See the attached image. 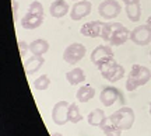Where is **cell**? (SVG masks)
Here are the masks:
<instances>
[{
  "instance_id": "1",
  "label": "cell",
  "mask_w": 151,
  "mask_h": 136,
  "mask_svg": "<svg viewBox=\"0 0 151 136\" xmlns=\"http://www.w3.org/2000/svg\"><path fill=\"white\" fill-rule=\"evenodd\" d=\"M101 38L113 46H119L130 39V31L120 22H105Z\"/></svg>"
},
{
  "instance_id": "2",
  "label": "cell",
  "mask_w": 151,
  "mask_h": 136,
  "mask_svg": "<svg viewBox=\"0 0 151 136\" xmlns=\"http://www.w3.org/2000/svg\"><path fill=\"white\" fill-rule=\"evenodd\" d=\"M151 79V70L146 66L141 65H133L130 69V73L126 80V90L127 91H134L136 88L140 86H144L150 82Z\"/></svg>"
},
{
  "instance_id": "3",
  "label": "cell",
  "mask_w": 151,
  "mask_h": 136,
  "mask_svg": "<svg viewBox=\"0 0 151 136\" xmlns=\"http://www.w3.org/2000/svg\"><path fill=\"white\" fill-rule=\"evenodd\" d=\"M134 111L130 108V107H122V108H119L118 111H115L111 116H109V119L112 124L120 128L122 131H127L130 129L133 124H134Z\"/></svg>"
},
{
  "instance_id": "4",
  "label": "cell",
  "mask_w": 151,
  "mask_h": 136,
  "mask_svg": "<svg viewBox=\"0 0 151 136\" xmlns=\"http://www.w3.org/2000/svg\"><path fill=\"white\" fill-rule=\"evenodd\" d=\"M98 70L101 72V76L108 80L111 83H116L119 82L120 79H123L124 76V67L122 65H119L115 59L106 62L104 66H101Z\"/></svg>"
},
{
  "instance_id": "5",
  "label": "cell",
  "mask_w": 151,
  "mask_h": 136,
  "mask_svg": "<svg viewBox=\"0 0 151 136\" xmlns=\"http://www.w3.org/2000/svg\"><path fill=\"white\" fill-rule=\"evenodd\" d=\"M87 49L86 46L80 42L67 45V48L63 51V60L69 65H77L84 56H86Z\"/></svg>"
},
{
  "instance_id": "6",
  "label": "cell",
  "mask_w": 151,
  "mask_h": 136,
  "mask_svg": "<svg viewBox=\"0 0 151 136\" xmlns=\"http://www.w3.org/2000/svg\"><path fill=\"white\" fill-rule=\"evenodd\" d=\"M130 41L134 45L146 46L151 44V27L148 24L137 25L134 30L130 31Z\"/></svg>"
},
{
  "instance_id": "7",
  "label": "cell",
  "mask_w": 151,
  "mask_h": 136,
  "mask_svg": "<svg viewBox=\"0 0 151 136\" xmlns=\"http://www.w3.org/2000/svg\"><path fill=\"white\" fill-rule=\"evenodd\" d=\"M113 59V51L109 45H98L91 52V62L98 69L104 66L106 62Z\"/></svg>"
},
{
  "instance_id": "8",
  "label": "cell",
  "mask_w": 151,
  "mask_h": 136,
  "mask_svg": "<svg viewBox=\"0 0 151 136\" xmlns=\"http://www.w3.org/2000/svg\"><path fill=\"white\" fill-rule=\"evenodd\" d=\"M122 7L119 4L118 0H104L101 4L98 6V13L99 16L105 20H113L120 14Z\"/></svg>"
},
{
  "instance_id": "9",
  "label": "cell",
  "mask_w": 151,
  "mask_h": 136,
  "mask_svg": "<svg viewBox=\"0 0 151 136\" xmlns=\"http://www.w3.org/2000/svg\"><path fill=\"white\" fill-rule=\"evenodd\" d=\"M69 107L70 104L67 101H58L52 109V121L56 125H65L69 122Z\"/></svg>"
},
{
  "instance_id": "10",
  "label": "cell",
  "mask_w": 151,
  "mask_h": 136,
  "mask_svg": "<svg viewBox=\"0 0 151 136\" xmlns=\"http://www.w3.org/2000/svg\"><path fill=\"white\" fill-rule=\"evenodd\" d=\"M99 101H101L105 107H111V105H113L116 101L124 103L122 93L119 91V88L113 87V86H106V87L102 88V91L99 94Z\"/></svg>"
},
{
  "instance_id": "11",
  "label": "cell",
  "mask_w": 151,
  "mask_h": 136,
  "mask_svg": "<svg viewBox=\"0 0 151 136\" xmlns=\"http://www.w3.org/2000/svg\"><path fill=\"white\" fill-rule=\"evenodd\" d=\"M91 9H92L91 1H88V0H78L71 7L70 18L73 21H80V20H83L84 17H87L91 13Z\"/></svg>"
},
{
  "instance_id": "12",
  "label": "cell",
  "mask_w": 151,
  "mask_h": 136,
  "mask_svg": "<svg viewBox=\"0 0 151 136\" xmlns=\"http://www.w3.org/2000/svg\"><path fill=\"white\" fill-rule=\"evenodd\" d=\"M105 22L102 21H90L83 24L80 28V34L88 38H98L102 34V28Z\"/></svg>"
},
{
  "instance_id": "13",
  "label": "cell",
  "mask_w": 151,
  "mask_h": 136,
  "mask_svg": "<svg viewBox=\"0 0 151 136\" xmlns=\"http://www.w3.org/2000/svg\"><path fill=\"white\" fill-rule=\"evenodd\" d=\"M45 63V59H43V56H38V55H32V56H29L25 62H24V70L27 73L28 76L29 75H34V73H37L42 65Z\"/></svg>"
},
{
  "instance_id": "14",
  "label": "cell",
  "mask_w": 151,
  "mask_h": 136,
  "mask_svg": "<svg viewBox=\"0 0 151 136\" xmlns=\"http://www.w3.org/2000/svg\"><path fill=\"white\" fill-rule=\"evenodd\" d=\"M42 24H43V16L27 13L21 18V27L25 28V30H35V28L41 27Z\"/></svg>"
},
{
  "instance_id": "15",
  "label": "cell",
  "mask_w": 151,
  "mask_h": 136,
  "mask_svg": "<svg viewBox=\"0 0 151 136\" xmlns=\"http://www.w3.org/2000/svg\"><path fill=\"white\" fill-rule=\"evenodd\" d=\"M69 9L70 7H69L66 0H55L53 3L50 4V7H49V13L55 18H62V17H65L69 13Z\"/></svg>"
},
{
  "instance_id": "16",
  "label": "cell",
  "mask_w": 151,
  "mask_h": 136,
  "mask_svg": "<svg viewBox=\"0 0 151 136\" xmlns=\"http://www.w3.org/2000/svg\"><path fill=\"white\" fill-rule=\"evenodd\" d=\"M126 16L132 22H139L141 17L140 0H134L132 3H126Z\"/></svg>"
},
{
  "instance_id": "17",
  "label": "cell",
  "mask_w": 151,
  "mask_h": 136,
  "mask_svg": "<svg viewBox=\"0 0 151 136\" xmlns=\"http://www.w3.org/2000/svg\"><path fill=\"white\" fill-rule=\"evenodd\" d=\"M95 95V90L92 87L91 84H84L81 86L78 90H77V94H76V98L78 103H88L91 101L92 98Z\"/></svg>"
},
{
  "instance_id": "18",
  "label": "cell",
  "mask_w": 151,
  "mask_h": 136,
  "mask_svg": "<svg viewBox=\"0 0 151 136\" xmlns=\"http://www.w3.org/2000/svg\"><path fill=\"white\" fill-rule=\"evenodd\" d=\"M49 51V44L46 39H35L29 44V52L32 55H38V56H43Z\"/></svg>"
},
{
  "instance_id": "19",
  "label": "cell",
  "mask_w": 151,
  "mask_h": 136,
  "mask_svg": "<svg viewBox=\"0 0 151 136\" xmlns=\"http://www.w3.org/2000/svg\"><path fill=\"white\" fill-rule=\"evenodd\" d=\"M66 79H67L69 84L77 86V84H80V83H83L86 80V73H84V70L80 69V67H74L73 70L66 73Z\"/></svg>"
},
{
  "instance_id": "20",
  "label": "cell",
  "mask_w": 151,
  "mask_h": 136,
  "mask_svg": "<svg viewBox=\"0 0 151 136\" xmlns=\"http://www.w3.org/2000/svg\"><path fill=\"white\" fill-rule=\"evenodd\" d=\"M105 119H106L105 112H104L102 109H99V108L92 109L91 112L88 114V116H87V122H88L91 126H101Z\"/></svg>"
},
{
  "instance_id": "21",
  "label": "cell",
  "mask_w": 151,
  "mask_h": 136,
  "mask_svg": "<svg viewBox=\"0 0 151 136\" xmlns=\"http://www.w3.org/2000/svg\"><path fill=\"white\" fill-rule=\"evenodd\" d=\"M99 128L104 131L105 136H120V135H122V129H120V128H118L115 124H112L109 118H106V119L104 121L102 125L99 126Z\"/></svg>"
},
{
  "instance_id": "22",
  "label": "cell",
  "mask_w": 151,
  "mask_h": 136,
  "mask_svg": "<svg viewBox=\"0 0 151 136\" xmlns=\"http://www.w3.org/2000/svg\"><path fill=\"white\" fill-rule=\"evenodd\" d=\"M80 121H83V115L80 112V108L76 103H71L69 107V122L71 124H78Z\"/></svg>"
},
{
  "instance_id": "23",
  "label": "cell",
  "mask_w": 151,
  "mask_h": 136,
  "mask_svg": "<svg viewBox=\"0 0 151 136\" xmlns=\"http://www.w3.org/2000/svg\"><path fill=\"white\" fill-rule=\"evenodd\" d=\"M50 86V79L48 75H41V76L34 80V88L38 91H43Z\"/></svg>"
},
{
  "instance_id": "24",
  "label": "cell",
  "mask_w": 151,
  "mask_h": 136,
  "mask_svg": "<svg viewBox=\"0 0 151 136\" xmlns=\"http://www.w3.org/2000/svg\"><path fill=\"white\" fill-rule=\"evenodd\" d=\"M28 13H31V14H38V16H43L45 11H43V6L41 4V1L34 0L32 3L29 4V7H28Z\"/></svg>"
},
{
  "instance_id": "25",
  "label": "cell",
  "mask_w": 151,
  "mask_h": 136,
  "mask_svg": "<svg viewBox=\"0 0 151 136\" xmlns=\"http://www.w3.org/2000/svg\"><path fill=\"white\" fill-rule=\"evenodd\" d=\"M18 49H20L21 58H24L27 55V51H29V45L27 42H24V41H18Z\"/></svg>"
},
{
  "instance_id": "26",
  "label": "cell",
  "mask_w": 151,
  "mask_h": 136,
  "mask_svg": "<svg viewBox=\"0 0 151 136\" xmlns=\"http://www.w3.org/2000/svg\"><path fill=\"white\" fill-rule=\"evenodd\" d=\"M146 24H148V25L151 27V16L148 17V18H147V22H146Z\"/></svg>"
},
{
  "instance_id": "27",
  "label": "cell",
  "mask_w": 151,
  "mask_h": 136,
  "mask_svg": "<svg viewBox=\"0 0 151 136\" xmlns=\"http://www.w3.org/2000/svg\"><path fill=\"white\" fill-rule=\"evenodd\" d=\"M52 136H63V135H62V133H53Z\"/></svg>"
},
{
  "instance_id": "28",
  "label": "cell",
  "mask_w": 151,
  "mask_h": 136,
  "mask_svg": "<svg viewBox=\"0 0 151 136\" xmlns=\"http://www.w3.org/2000/svg\"><path fill=\"white\" fill-rule=\"evenodd\" d=\"M150 115H151V103H150Z\"/></svg>"
},
{
  "instance_id": "29",
  "label": "cell",
  "mask_w": 151,
  "mask_h": 136,
  "mask_svg": "<svg viewBox=\"0 0 151 136\" xmlns=\"http://www.w3.org/2000/svg\"><path fill=\"white\" fill-rule=\"evenodd\" d=\"M150 56H151V51H150Z\"/></svg>"
},
{
  "instance_id": "30",
  "label": "cell",
  "mask_w": 151,
  "mask_h": 136,
  "mask_svg": "<svg viewBox=\"0 0 151 136\" xmlns=\"http://www.w3.org/2000/svg\"><path fill=\"white\" fill-rule=\"evenodd\" d=\"M77 1H78V0H77Z\"/></svg>"
}]
</instances>
